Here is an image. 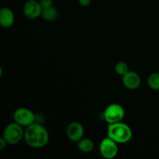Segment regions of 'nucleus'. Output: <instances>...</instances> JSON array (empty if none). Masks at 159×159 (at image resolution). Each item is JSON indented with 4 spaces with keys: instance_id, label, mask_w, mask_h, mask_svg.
I'll return each instance as SVG.
<instances>
[{
    "instance_id": "nucleus-1",
    "label": "nucleus",
    "mask_w": 159,
    "mask_h": 159,
    "mask_svg": "<svg viewBox=\"0 0 159 159\" xmlns=\"http://www.w3.org/2000/svg\"><path fill=\"white\" fill-rule=\"evenodd\" d=\"M23 139L30 148L40 149L48 144L49 141V133L43 125L35 122L26 127Z\"/></svg>"
},
{
    "instance_id": "nucleus-2",
    "label": "nucleus",
    "mask_w": 159,
    "mask_h": 159,
    "mask_svg": "<svg viewBox=\"0 0 159 159\" xmlns=\"http://www.w3.org/2000/svg\"><path fill=\"white\" fill-rule=\"evenodd\" d=\"M107 137L119 144H126L131 141L133 131L127 124L121 122L115 123L108 125Z\"/></svg>"
},
{
    "instance_id": "nucleus-3",
    "label": "nucleus",
    "mask_w": 159,
    "mask_h": 159,
    "mask_svg": "<svg viewBox=\"0 0 159 159\" xmlns=\"http://www.w3.org/2000/svg\"><path fill=\"white\" fill-rule=\"evenodd\" d=\"M24 131L23 127L20 124L16 122L11 123L3 130L2 138L6 140L8 144L14 145L20 143L24 138Z\"/></svg>"
},
{
    "instance_id": "nucleus-4",
    "label": "nucleus",
    "mask_w": 159,
    "mask_h": 159,
    "mask_svg": "<svg viewBox=\"0 0 159 159\" xmlns=\"http://www.w3.org/2000/svg\"><path fill=\"white\" fill-rule=\"evenodd\" d=\"M125 116L124 108L119 103H112L105 109L103 118L108 124L121 122Z\"/></svg>"
},
{
    "instance_id": "nucleus-5",
    "label": "nucleus",
    "mask_w": 159,
    "mask_h": 159,
    "mask_svg": "<svg viewBox=\"0 0 159 159\" xmlns=\"http://www.w3.org/2000/svg\"><path fill=\"white\" fill-rule=\"evenodd\" d=\"M14 122L23 127H27L36 121V116L34 112L26 107H20L13 113Z\"/></svg>"
},
{
    "instance_id": "nucleus-6",
    "label": "nucleus",
    "mask_w": 159,
    "mask_h": 159,
    "mask_svg": "<svg viewBox=\"0 0 159 159\" xmlns=\"http://www.w3.org/2000/svg\"><path fill=\"white\" fill-rule=\"evenodd\" d=\"M117 143L109 137L103 138L99 144V153L105 159H113L118 154Z\"/></svg>"
},
{
    "instance_id": "nucleus-7",
    "label": "nucleus",
    "mask_w": 159,
    "mask_h": 159,
    "mask_svg": "<svg viewBox=\"0 0 159 159\" xmlns=\"http://www.w3.org/2000/svg\"><path fill=\"white\" fill-rule=\"evenodd\" d=\"M42 8L40 2L37 0H28L23 6V14L30 20H36L41 16Z\"/></svg>"
},
{
    "instance_id": "nucleus-8",
    "label": "nucleus",
    "mask_w": 159,
    "mask_h": 159,
    "mask_svg": "<svg viewBox=\"0 0 159 159\" xmlns=\"http://www.w3.org/2000/svg\"><path fill=\"white\" fill-rule=\"evenodd\" d=\"M85 130L80 123L71 122L68 125L66 128V136L72 142L80 141L84 136Z\"/></svg>"
},
{
    "instance_id": "nucleus-9",
    "label": "nucleus",
    "mask_w": 159,
    "mask_h": 159,
    "mask_svg": "<svg viewBox=\"0 0 159 159\" xmlns=\"http://www.w3.org/2000/svg\"><path fill=\"white\" fill-rule=\"evenodd\" d=\"M122 82L124 86L130 90H135L141 85V77L137 72L129 71L127 74L122 76Z\"/></svg>"
},
{
    "instance_id": "nucleus-10",
    "label": "nucleus",
    "mask_w": 159,
    "mask_h": 159,
    "mask_svg": "<svg viewBox=\"0 0 159 159\" xmlns=\"http://www.w3.org/2000/svg\"><path fill=\"white\" fill-rule=\"evenodd\" d=\"M15 22L13 11L8 7H4L0 10V25L3 28L11 27Z\"/></svg>"
},
{
    "instance_id": "nucleus-11",
    "label": "nucleus",
    "mask_w": 159,
    "mask_h": 159,
    "mask_svg": "<svg viewBox=\"0 0 159 159\" xmlns=\"http://www.w3.org/2000/svg\"><path fill=\"white\" fill-rule=\"evenodd\" d=\"M77 147L83 153H90L94 149V142L90 138H84L77 142Z\"/></svg>"
},
{
    "instance_id": "nucleus-12",
    "label": "nucleus",
    "mask_w": 159,
    "mask_h": 159,
    "mask_svg": "<svg viewBox=\"0 0 159 159\" xmlns=\"http://www.w3.org/2000/svg\"><path fill=\"white\" fill-rule=\"evenodd\" d=\"M58 12H57V9L54 6L51 7L44 8L42 10L41 17L47 22H53L57 18Z\"/></svg>"
},
{
    "instance_id": "nucleus-13",
    "label": "nucleus",
    "mask_w": 159,
    "mask_h": 159,
    "mask_svg": "<svg viewBox=\"0 0 159 159\" xmlns=\"http://www.w3.org/2000/svg\"><path fill=\"white\" fill-rule=\"evenodd\" d=\"M147 83L151 89L154 91H159V73H152L148 78Z\"/></svg>"
},
{
    "instance_id": "nucleus-14",
    "label": "nucleus",
    "mask_w": 159,
    "mask_h": 159,
    "mask_svg": "<svg viewBox=\"0 0 159 159\" xmlns=\"http://www.w3.org/2000/svg\"><path fill=\"white\" fill-rule=\"evenodd\" d=\"M129 70V67L127 64L124 61H119L115 65V72L118 75L124 76V75L127 74Z\"/></svg>"
},
{
    "instance_id": "nucleus-15",
    "label": "nucleus",
    "mask_w": 159,
    "mask_h": 159,
    "mask_svg": "<svg viewBox=\"0 0 159 159\" xmlns=\"http://www.w3.org/2000/svg\"><path fill=\"white\" fill-rule=\"evenodd\" d=\"M39 2H40V5H41L43 9L51 7V6H53V3H54L53 0H39Z\"/></svg>"
},
{
    "instance_id": "nucleus-16",
    "label": "nucleus",
    "mask_w": 159,
    "mask_h": 159,
    "mask_svg": "<svg viewBox=\"0 0 159 159\" xmlns=\"http://www.w3.org/2000/svg\"><path fill=\"white\" fill-rule=\"evenodd\" d=\"M79 4L82 7H87L89 6L92 2V0H78Z\"/></svg>"
},
{
    "instance_id": "nucleus-17",
    "label": "nucleus",
    "mask_w": 159,
    "mask_h": 159,
    "mask_svg": "<svg viewBox=\"0 0 159 159\" xmlns=\"http://www.w3.org/2000/svg\"><path fill=\"white\" fill-rule=\"evenodd\" d=\"M6 144H7L6 141L2 137V138H0V150H3V149L6 147Z\"/></svg>"
}]
</instances>
